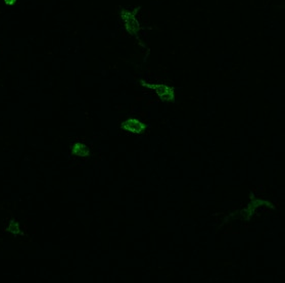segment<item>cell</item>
I'll use <instances>...</instances> for the list:
<instances>
[{"mask_svg": "<svg viewBox=\"0 0 285 283\" xmlns=\"http://www.w3.org/2000/svg\"><path fill=\"white\" fill-rule=\"evenodd\" d=\"M127 124V129L128 130H131V131H136L138 132V124H136L135 121H129V122H126Z\"/></svg>", "mask_w": 285, "mask_h": 283, "instance_id": "obj_1", "label": "cell"}]
</instances>
